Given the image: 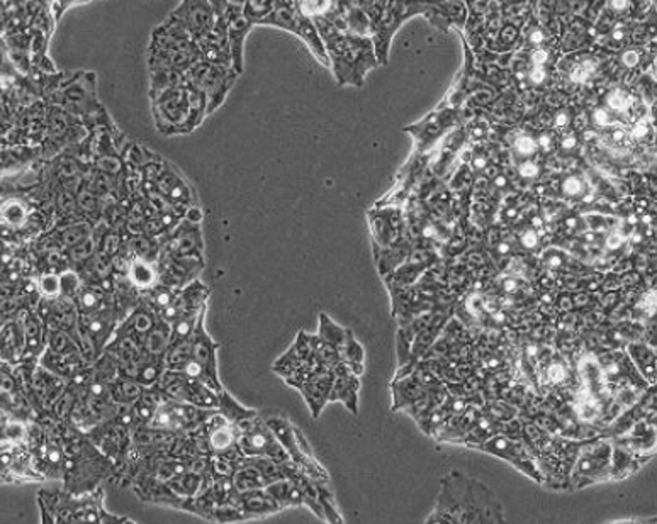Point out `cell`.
<instances>
[{
    "mask_svg": "<svg viewBox=\"0 0 657 524\" xmlns=\"http://www.w3.org/2000/svg\"><path fill=\"white\" fill-rule=\"evenodd\" d=\"M425 523H505V512L489 487L453 470L440 480L437 505Z\"/></svg>",
    "mask_w": 657,
    "mask_h": 524,
    "instance_id": "cell-1",
    "label": "cell"
},
{
    "mask_svg": "<svg viewBox=\"0 0 657 524\" xmlns=\"http://www.w3.org/2000/svg\"><path fill=\"white\" fill-rule=\"evenodd\" d=\"M319 38L324 44L330 70L333 72L340 87L352 85L360 89L365 76L379 67L373 39L340 33L339 29L323 14L313 18Z\"/></svg>",
    "mask_w": 657,
    "mask_h": 524,
    "instance_id": "cell-2",
    "label": "cell"
},
{
    "mask_svg": "<svg viewBox=\"0 0 657 524\" xmlns=\"http://www.w3.org/2000/svg\"><path fill=\"white\" fill-rule=\"evenodd\" d=\"M151 109L155 126L162 134H188L204 121L207 100L201 91L184 80L162 94L151 97Z\"/></svg>",
    "mask_w": 657,
    "mask_h": 524,
    "instance_id": "cell-3",
    "label": "cell"
},
{
    "mask_svg": "<svg viewBox=\"0 0 657 524\" xmlns=\"http://www.w3.org/2000/svg\"><path fill=\"white\" fill-rule=\"evenodd\" d=\"M358 5L371 24V39L379 67L388 65L397 29L413 16H425L429 9V2H358Z\"/></svg>",
    "mask_w": 657,
    "mask_h": 524,
    "instance_id": "cell-4",
    "label": "cell"
},
{
    "mask_svg": "<svg viewBox=\"0 0 657 524\" xmlns=\"http://www.w3.org/2000/svg\"><path fill=\"white\" fill-rule=\"evenodd\" d=\"M260 26H272L298 36L313 53V57L316 58L323 67L330 68L328 55L323 41L319 38L315 20L302 12L300 2L276 0V9L260 22Z\"/></svg>",
    "mask_w": 657,
    "mask_h": 524,
    "instance_id": "cell-5",
    "label": "cell"
},
{
    "mask_svg": "<svg viewBox=\"0 0 657 524\" xmlns=\"http://www.w3.org/2000/svg\"><path fill=\"white\" fill-rule=\"evenodd\" d=\"M612 441L603 438L584 440L569 475V488L595 486L612 480Z\"/></svg>",
    "mask_w": 657,
    "mask_h": 524,
    "instance_id": "cell-6",
    "label": "cell"
},
{
    "mask_svg": "<svg viewBox=\"0 0 657 524\" xmlns=\"http://www.w3.org/2000/svg\"><path fill=\"white\" fill-rule=\"evenodd\" d=\"M52 102L74 117H97L104 115L97 91L94 72H76L72 78H65L63 83L50 95Z\"/></svg>",
    "mask_w": 657,
    "mask_h": 524,
    "instance_id": "cell-7",
    "label": "cell"
},
{
    "mask_svg": "<svg viewBox=\"0 0 657 524\" xmlns=\"http://www.w3.org/2000/svg\"><path fill=\"white\" fill-rule=\"evenodd\" d=\"M556 74L559 89H588L610 74V61L595 52H573L557 61Z\"/></svg>",
    "mask_w": 657,
    "mask_h": 524,
    "instance_id": "cell-8",
    "label": "cell"
},
{
    "mask_svg": "<svg viewBox=\"0 0 657 524\" xmlns=\"http://www.w3.org/2000/svg\"><path fill=\"white\" fill-rule=\"evenodd\" d=\"M238 76L240 75L229 67L214 65L201 60L184 75V80L204 94L209 115L223 106Z\"/></svg>",
    "mask_w": 657,
    "mask_h": 524,
    "instance_id": "cell-9",
    "label": "cell"
},
{
    "mask_svg": "<svg viewBox=\"0 0 657 524\" xmlns=\"http://www.w3.org/2000/svg\"><path fill=\"white\" fill-rule=\"evenodd\" d=\"M464 124V111H453V109H440L435 107V111L405 128V131L410 132L414 139V153L425 155L433 150L447 134L462 128Z\"/></svg>",
    "mask_w": 657,
    "mask_h": 524,
    "instance_id": "cell-10",
    "label": "cell"
},
{
    "mask_svg": "<svg viewBox=\"0 0 657 524\" xmlns=\"http://www.w3.org/2000/svg\"><path fill=\"white\" fill-rule=\"evenodd\" d=\"M470 447L479 449V451H485V453L493 455V457H498L501 460H507L513 467L520 470L522 473H525L526 477H530L532 480H535L539 484L544 482L542 473L537 467L533 453L528 449L522 440H517V438H513L509 434H503V433H494V434L488 436L486 440H483L479 443H474Z\"/></svg>",
    "mask_w": 657,
    "mask_h": 524,
    "instance_id": "cell-11",
    "label": "cell"
},
{
    "mask_svg": "<svg viewBox=\"0 0 657 524\" xmlns=\"http://www.w3.org/2000/svg\"><path fill=\"white\" fill-rule=\"evenodd\" d=\"M158 391L164 393V397H169L179 402L192 404L196 408L203 409H218V393L212 391L204 382L184 374V372H173L165 370L160 382L156 384Z\"/></svg>",
    "mask_w": 657,
    "mask_h": 524,
    "instance_id": "cell-12",
    "label": "cell"
},
{
    "mask_svg": "<svg viewBox=\"0 0 657 524\" xmlns=\"http://www.w3.org/2000/svg\"><path fill=\"white\" fill-rule=\"evenodd\" d=\"M238 428V447L244 457H267L277 464L291 460L289 453L284 449L276 434L268 428L260 416L244 421Z\"/></svg>",
    "mask_w": 657,
    "mask_h": 524,
    "instance_id": "cell-13",
    "label": "cell"
},
{
    "mask_svg": "<svg viewBox=\"0 0 657 524\" xmlns=\"http://www.w3.org/2000/svg\"><path fill=\"white\" fill-rule=\"evenodd\" d=\"M207 307L201 311L199 321L194 328V333L190 337V345H192V360H196L206 372L212 387L216 393H221L225 387L221 385L220 374H218V350L220 345L211 337L206 331L204 326V319H206Z\"/></svg>",
    "mask_w": 657,
    "mask_h": 524,
    "instance_id": "cell-14",
    "label": "cell"
},
{
    "mask_svg": "<svg viewBox=\"0 0 657 524\" xmlns=\"http://www.w3.org/2000/svg\"><path fill=\"white\" fill-rule=\"evenodd\" d=\"M169 16L179 20L192 41L199 43L206 38L214 22V7L207 0H186L179 4Z\"/></svg>",
    "mask_w": 657,
    "mask_h": 524,
    "instance_id": "cell-15",
    "label": "cell"
},
{
    "mask_svg": "<svg viewBox=\"0 0 657 524\" xmlns=\"http://www.w3.org/2000/svg\"><path fill=\"white\" fill-rule=\"evenodd\" d=\"M292 387L300 391L311 411V416L316 419L323 408L326 406V402H330V393L333 387V369L321 367L309 370L304 377H300Z\"/></svg>",
    "mask_w": 657,
    "mask_h": 524,
    "instance_id": "cell-16",
    "label": "cell"
},
{
    "mask_svg": "<svg viewBox=\"0 0 657 524\" xmlns=\"http://www.w3.org/2000/svg\"><path fill=\"white\" fill-rule=\"evenodd\" d=\"M226 14L231 68L242 75L244 70V41L253 26L244 16V2H226Z\"/></svg>",
    "mask_w": 657,
    "mask_h": 524,
    "instance_id": "cell-17",
    "label": "cell"
},
{
    "mask_svg": "<svg viewBox=\"0 0 657 524\" xmlns=\"http://www.w3.org/2000/svg\"><path fill=\"white\" fill-rule=\"evenodd\" d=\"M358 389L360 380L358 375L347 365L339 363L333 369V387L330 393V402H343L345 408L352 414L358 412Z\"/></svg>",
    "mask_w": 657,
    "mask_h": 524,
    "instance_id": "cell-18",
    "label": "cell"
},
{
    "mask_svg": "<svg viewBox=\"0 0 657 524\" xmlns=\"http://www.w3.org/2000/svg\"><path fill=\"white\" fill-rule=\"evenodd\" d=\"M425 16L437 29H440L442 33H449L451 26L459 29L466 26L468 5L464 2H429Z\"/></svg>",
    "mask_w": 657,
    "mask_h": 524,
    "instance_id": "cell-19",
    "label": "cell"
},
{
    "mask_svg": "<svg viewBox=\"0 0 657 524\" xmlns=\"http://www.w3.org/2000/svg\"><path fill=\"white\" fill-rule=\"evenodd\" d=\"M26 352V328L22 316L7 318L2 324V361L20 365Z\"/></svg>",
    "mask_w": 657,
    "mask_h": 524,
    "instance_id": "cell-20",
    "label": "cell"
},
{
    "mask_svg": "<svg viewBox=\"0 0 657 524\" xmlns=\"http://www.w3.org/2000/svg\"><path fill=\"white\" fill-rule=\"evenodd\" d=\"M235 501H236V504L240 505L244 520L263 518V516L276 514V512L282 511L279 503L265 488L238 492L235 496Z\"/></svg>",
    "mask_w": 657,
    "mask_h": 524,
    "instance_id": "cell-21",
    "label": "cell"
},
{
    "mask_svg": "<svg viewBox=\"0 0 657 524\" xmlns=\"http://www.w3.org/2000/svg\"><path fill=\"white\" fill-rule=\"evenodd\" d=\"M162 197L172 206H188L192 201V190L188 184L172 169H158L156 175L151 180Z\"/></svg>",
    "mask_w": 657,
    "mask_h": 524,
    "instance_id": "cell-22",
    "label": "cell"
},
{
    "mask_svg": "<svg viewBox=\"0 0 657 524\" xmlns=\"http://www.w3.org/2000/svg\"><path fill=\"white\" fill-rule=\"evenodd\" d=\"M627 355L632 360L640 377L647 382V385H656V352L651 343L632 341L627 345Z\"/></svg>",
    "mask_w": 657,
    "mask_h": 524,
    "instance_id": "cell-23",
    "label": "cell"
},
{
    "mask_svg": "<svg viewBox=\"0 0 657 524\" xmlns=\"http://www.w3.org/2000/svg\"><path fill=\"white\" fill-rule=\"evenodd\" d=\"M612 445H613L612 447V479L615 480H621L632 475L644 464L653 460L651 455H640L632 449L620 447L617 443H612Z\"/></svg>",
    "mask_w": 657,
    "mask_h": 524,
    "instance_id": "cell-24",
    "label": "cell"
},
{
    "mask_svg": "<svg viewBox=\"0 0 657 524\" xmlns=\"http://www.w3.org/2000/svg\"><path fill=\"white\" fill-rule=\"evenodd\" d=\"M265 490L279 503L282 509L287 507H300L306 504V496L304 490L300 487V480L294 477H284L276 482H272L270 486L265 487Z\"/></svg>",
    "mask_w": 657,
    "mask_h": 524,
    "instance_id": "cell-25",
    "label": "cell"
},
{
    "mask_svg": "<svg viewBox=\"0 0 657 524\" xmlns=\"http://www.w3.org/2000/svg\"><path fill=\"white\" fill-rule=\"evenodd\" d=\"M559 195L571 202H588L593 194L589 179L581 171H567L559 179L557 184Z\"/></svg>",
    "mask_w": 657,
    "mask_h": 524,
    "instance_id": "cell-26",
    "label": "cell"
},
{
    "mask_svg": "<svg viewBox=\"0 0 657 524\" xmlns=\"http://www.w3.org/2000/svg\"><path fill=\"white\" fill-rule=\"evenodd\" d=\"M507 139L508 148L511 151V156L515 158V162L533 160L541 153L539 143H537V134L526 128L508 132Z\"/></svg>",
    "mask_w": 657,
    "mask_h": 524,
    "instance_id": "cell-27",
    "label": "cell"
},
{
    "mask_svg": "<svg viewBox=\"0 0 657 524\" xmlns=\"http://www.w3.org/2000/svg\"><path fill=\"white\" fill-rule=\"evenodd\" d=\"M231 479H233V486L236 488V492H246V490L265 488L270 486V480L246 457L238 460Z\"/></svg>",
    "mask_w": 657,
    "mask_h": 524,
    "instance_id": "cell-28",
    "label": "cell"
},
{
    "mask_svg": "<svg viewBox=\"0 0 657 524\" xmlns=\"http://www.w3.org/2000/svg\"><path fill=\"white\" fill-rule=\"evenodd\" d=\"M170 324L167 321L156 316L155 324L150 329V333L143 341V352L150 358H164L170 346Z\"/></svg>",
    "mask_w": 657,
    "mask_h": 524,
    "instance_id": "cell-29",
    "label": "cell"
},
{
    "mask_svg": "<svg viewBox=\"0 0 657 524\" xmlns=\"http://www.w3.org/2000/svg\"><path fill=\"white\" fill-rule=\"evenodd\" d=\"M128 279L132 282V285L143 292L153 289L158 282V265L151 260L145 258H134L130 263V270H128Z\"/></svg>",
    "mask_w": 657,
    "mask_h": 524,
    "instance_id": "cell-30",
    "label": "cell"
},
{
    "mask_svg": "<svg viewBox=\"0 0 657 524\" xmlns=\"http://www.w3.org/2000/svg\"><path fill=\"white\" fill-rule=\"evenodd\" d=\"M109 389L116 406H132L145 391V387L136 378L124 375H117L109 384Z\"/></svg>",
    "mask_w": 657,
    "mask_h": 524,
    "instance_id": "cell-31",
    "label": "cell"
},
{
    "mask_svg": "<svg viewBox=\"0 0 657 524\" xmlns=\"http://www.w3.org/2000/svg\"><path fill=\"white\" fill-rule=\"evenodd\" d=\"M218 411L221 412L226 419L235 426L259 416V412L255 409H248L242 406L226 389L218 393Z\"/></svg>",
    "mask_w": 657,
    "mask_h": 524,
    "instance_id": "cell-32",
    "label": "cell"
},
{
    "mask_svg": "<svg viewBox=\"0 0 657 524\" xmlns=\"http://www.w3.org/2000/svg\"><path fill=\"white\" fill-rule=\"evenodd\" d=\"M352 333H354L352 329H349V328H341V326H339L333 319L328 318L324 313H321V314H319V328L316 335H318L323 341H326L328 345H332L339 353H341V350H343V346H345L347 339L350 337ZM340 358H341V356H340Z\"/></svg>",
    "mask_w": 657,
    "mask_h": 524,
    "instance_id": "cell-33",
    "label": "cell"
},
{
    "mask_svg": "<svg viewBox=\"0 0 657 524\" xmlns=\"http://www.w3.org/2000/svg\"><path fill=\"white\" fill-rule=\"evenodd\" d=\"M542 231L528 223L517 231L513 243L517 244V248H522V251L525 253H537L542 248Z\"/></svg>",
    "mask_w": 657,
    "mask_h": 524,
    "instance_id": "cell-34",
    "label": "cell"
},
{
    "mask_svg": "<svg viewBox=\"0 0 657 524\" xmlns=\"http://www.w3.org/2000/svg\"><path fill=\"white\" fill-rule=\"evenodd\" d=\"M274 9H276V0H246L244 2V16L252 26H260V22Z\"/></svg>",
    "mask_w": 657,
    "mask_h": 524,
    "instance_id": "cell-35",
    "label": "cell"
},
{
    "mask_svg": "<svg viewBox=\"0 0 657 524\" xmlns=\"http://www.w3.org/2000/svg\"><path fill=\"white\" fill-rule=\"evenodd\" d=\"M26 219H28V210L20 201L11 199L2 206V225H5V227L16 229L24 225Z\"/></svg>",
    "mask_w": 657,
    "mask_h": 524,
    "instance_id": "cell-36",
    "label": "cell"
},
{
    "mask_svg": "<svg viewBox=\"0 0 657 524\" xmlns=\"http://www.w3.org/2000/svg\"><path fill=\"white\" fill-rule=\"evenodd\" d=\"M91 227L87 223H76V225L68 226L65 227L61 233H60V240L63 242V244L72 250L80 243L87 242L91 238Z\"/></svg>",
    "mask_w": 657,
    "mask_h": 524,
    "instance_id": "cell-37",
    "label": "cell"
},
{
    "mask_svg": "<svg viewBox=\"0 0 657 524\" xmlns=\"http://www.w3.org/2000/svg\"><path fill=\"white\" fill-rule=\"evenodd\" d=\"M541 263L547 270H567L571 263H576L559 248H549L541 255Z\"/></svg>",
    "mask_w": 657,
    "mask_h": 524,
    "instance_id": "cell-38",
    "label": "cell"
},
{
    "mask_svg": "<svg viewBox=\"0 0 657 524\" xmlns=\"http://www.w3.org/2000/svg\"><path fill=\"white\" fill-rule=\"evenodd\" d=\"M517 169V175L520 180H524L525 184H532V182H537L542 179L544 175V167L541 165V162L537 158L533 160H522V162H517L515 165Z\"/></svg>",
    "mask_w": 657,
    "mask_h": 524,
    "instance_id": "cell-39",
    "label": "cell"
},
{
    "mask_svg": "<svg viewBox=\"0 0 657 524\" xmlns=\"http://www.w3.org/2000/svg\"><path fill=\"white\" fill-rule=\"evenodd\" d=\"M38 290L43 299H57L61 296L60 274H43L39 277Z\"/></svg>",
    "mask_w": 657,
    "mask_h": 524,
    "instance_id": "cell-40",
    "label": "cell"
},
{
    "mask_svg": "<svg viewBox=\"0 0 657 524\" xmlns=\"http://www.w3.org/2000/svg\"><path fill=\"white\" fill-rule=\"evenodd\" d=\"M60 279H61V296L63 298H68V299H74L78 290L82 289L84 281L80 279V275L74 272V270H65L60 274Z\"/></svg>",
    "mask_w": 657,
    "mask_h": 524,
    "instance_id": "cell-41",
    "label": "cell"
}]
</instances>
